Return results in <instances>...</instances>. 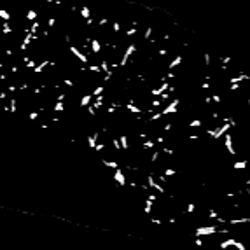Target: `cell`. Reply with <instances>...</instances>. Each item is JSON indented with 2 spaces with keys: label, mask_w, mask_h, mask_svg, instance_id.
<instances>
[{
  "label": "cell",
  "mask_w": 250,
  "mask_h": 250,
  "mask_svg": "<svg viewBox=\"0 0 250 250\" xmlns=\"http://www.w3.org/2000/svg\"><path fill=\"white\" fill-rule=\"evenodd\" d=\"M182 61H184V58H182L180 54H179V56H177L175 60H172V61H170V65H168V68H170V72H172V70H173L175 67H179V65H180Z\"/></svg>",
  "instance_id": "6da1fadb"
},
{
  "label": "cell",
  "mask_w": 250,
  "mask_h": 250,
  "mask_svg": "<svg viewBox=\"0 0 250 250\" xmlns=\"http://www.w3.org/2000/svg\"><path fill=\"white\" fill-rule=\"evenodd\" d=\"M0 18L4 19V23H5V21H11V14H9V11L0 9Z\"/></svg>",
  "instance_id": "7a4b0ae2"
}]
</instances>
